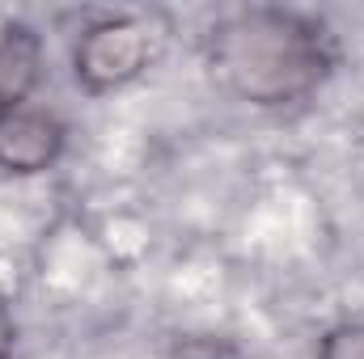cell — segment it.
<instances>
[{
  "mask_svg": "<svg viewBox=\"0 0 364 359\" xmlns=\"http://www.w3.org/2000/svg\"><path fill=\"white\" fill-rule=\"evenodd\" d=\"M208 72L220 89L246 106H296L335 68L326 26L301 9L246 4L208 30Z\"/></svg>",
  "mask_w": 364,
  "mask_h": 359,
  "instance_id": "6da1fadb",
  "label": "cell"
},
{
  "mask_svg": "<svg viewBox=\"0 0 364 359\" xmlns=\"http://www.w3.org/2000/svg\"><path fill=\"white\" fill-rule=\"evenodd\" d=\"M153 55H157V34L144 17L132 13L97 17L73 43V81L90 97H106L140 81Z\"/></svg>",
  "mask_w": 364,
  "mask_h": 359,
  "instance_id": "7a4b0ae2",
  "label": "cell"
},
{
  "mask_svg": "<svg viewBox=\"0 0 364 359\" xmlns=\"http://www.w3.org/2000/svg\"><path fill=\"white\" fill-rule=\"evenodd\" d=\"M68 153V123L38 101H21L0 114V170L13 178H38Z\"/></svg>",
  "mask_w": 364,
  "mask_h": 359,
  "instance_id": "3957f363",
  "label": "cell"
},
{
  "mask_svg": "<svg viewBox=\"0 0 364 359\" xmlns=\"http://www.w3.org/2000/svg\"><path fill=\"white\" fill-rule=\"evenodd\" d=\"M43 81V38L30 21L0 9V114L30 101Z\"/></svg>",
  "mask_w": 364,
  "mask_h": 359,
  "instance_id": "277c9868",
  "label": "cell"
},
{
  "mask_svg": "<svg viewBox=\"0 0 364 359\" xmlns=\"http://www.w3.org/2000/svg\"><path fill=\"white\" fill-rule=\"evenodd\" d=\"M314 359H364V317H343L318 338Z\"/></svg>",
  "mask_w": 364,
  "mask_h": 359,
  "instance_id": "5b68a950",
  "label": "cell"
},
{
  "mask_svg": "<svg viewBox=\"0 0 364 359\" xmlns=\"http://www.w3.org/2000/svg\"><path fill=\"white\" fill-rule=\"evenodd\" d=\"M166 359H242L237 343L220 338V334H182L174 338Z\"/></svg>",
  "mask_w": 364,
  "mask_h": 359,
  "instance_id": "8992f818",
  "label": "cell"
},
{
  "mask_svg": "<svg viewBox=\"0 0 364 359\" xmlns=\"http://www.w3.org/2000/svg\"><path fill=\"white\" fill-rule=\"evenodd\" d=\"M13 347H17V321H13L9 300L0 296V359H13Z\"/></svg>",
  "mask_w": 364,
  "mask_h": 359,
  "instance_id": "52a82bcc",
  "label": "cell"
}]
</instances>
